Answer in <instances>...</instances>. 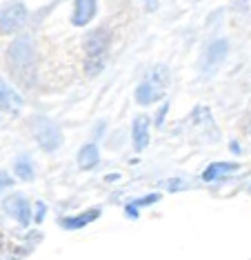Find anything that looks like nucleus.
I'll use <instances>...</instances> for the list:
<instances>
[{"mask_svg": "<svg viewBox=\"0 0 251 260\" xmlns=\"http://www.w3.org/2000/svg\"><path fill=\"white\" fill-rule=\"evenodd\" d=\"M34 205H36V211L32 214V222L40 224L45 220V216H47V207H45V203H34Z\"/></svg>", "mask_w": 251, "mask_h": 260, "instance_id": "a211bd4d", "label": "nucleus"}, {"mask_svg": "<svg viewBox=\"0 0 251 260\" xmlns=\"http://www.w3.org/2000/svg\"><path fill=\"white\" fill-rule=\"evenodd\" d=\"M29 11L22 0H11L0 9V36H16L27 25Z\"/></svg>", "mask_w": 251, "mask_h": 260, "instance_id": "7ed1b4c3", "label": "nucleus"}, {"mask_svg": "<svg viewBox=\"0 0 251 260\" xmlns=\"http://www.w3.org/2000/svg\"><path fill=\"white\" fill-rule=\"evenodd\" d=\"M124 216L131 218V220H138V207H136L134 203H127L124 205Z\"/></svg>", "mask_w": 251, "mask_h": 260, "instance_id": "412c9836", "label": "nucleus"}, {"mask_svg": "<svg viewBox=\"0 0 251 260\" xmlns=\"http://www.w3.org/2000/svg\"><path fill=\"white\" fill-rule=\"evenodd\" d=\"M107 67V56H87L85 58V76L87 78H98Z\"/></svg>", "mask_w": 251, "mask_h": 260, "instance_id": "2eb2a0df", "label": "nucleus"}, {"mask_svg": "<svg viewBox=\"0 0 251 260\" xmlns=\"http://www.w3.org/2000/svg\"><path fill=\"white\" fill-rule=\"evenodd\" d=\"M134 96H136V103H138L140 107H151V105H156L158 100L165 98V89L158 85H153L151 80H145L136 87Z\"/></svg>", "mask_w": 251, "mask_h": 260, "instance_id": "9b49d317", "label": "nucleus"}, {"mask_svg": "<svg viewBox=\"0 0 251 260\" xmlns=\"http://www.w3.org/2000/svg\"><path fill=\"white\" fill-rule=\"evenodd\" d=\"M96 14H98V0H74L69 20L74 27H85L96 18Z\"/></svg>", "mask_w": 251, "mask_h": 260, "instance_id": "1a4fd4ad", "label": "nucleus"}, {"mask_svg": "<svg viewBox=\"0 0 251 260\" xmlns=\"http://www.w3.org/2000/svg\"><path fill=\"white\" fill-rule=\"evenodd\" d=\"M7 74L16 87L32 91L38 85V49L29 34H16L14 43L7 47Z\"/></svg>", "mask_w": 251, "mask_h": 260, "instance_id": "f257e3e1", "label": "nucleus"}, {"mask_svg": "<svg viewBox=\"0 0 251 260\" xmlns=\"http://www.w3.org/2000/svg\"><path fill=\"white\" fill-rule=\"evenodd\" d=\"M14 174L18 180L22 182H32L36 178V169H34V160L29 156H18L14 162Z\"/></svg>", "mask_w": 251, "mask_h": 260, "instance_id": "4468645a", "label": "nucleus"}, {"mask_svg": "<svg viewBox=\"0 0 251 260\" xmlns=\"http://www.w3.org/2000/svg\"><path fill=\"white\" fill-rule=\"evenodd\" d=\"M76 160H78V167L82 171L96 169V167H98V162H100V149H98V145H96V143L82 145L80 151H78V156H76Z\"/></svg>", "mask_w": 251, "mask_h": 260, "instance_id": "f8f14e48", "label": "nucleus"}, {"mask_svg": "<svg viewBox=\"0 0 251 260\" xmlns=\"http://www.w3.org/2000/svg\"><path fill=\"white\" fill-rule=\"evenodd\" d=\"M167 114H169V103H163V107L158 109V116H156V125H158V127H163Z\"/></svg>", "mask_w": 251, "mask_h": 260, "instance_id": "4be33fe9", "label": "nucleus"}, {"mask_svg": "<svg viewBox=\"0 0 251 260\" xmlns=\"http://www.w3.org/2000/svg\"><path fill=\"white\" fill-rule=\"evenodd\" d=\"M11 185H14V176H9V171L0 169V191H7Z\"/></svg>", "mask_w": 251, "mask_h": 260, "instance_id": "aec40b11", "label": "nucleus"}, {"mask_svg": "<svg viewBox=\"0 0 251 260\" xmlns=\"http://www.w3.org/2000/svg\"><path fill=\"white\" fill-rule=\"evenodd\" d=\"M231 151H234V153H242V147H240V145H238L236 140H234V143H231Z\"/></svg>", "mask_w": 251, "mask_h": 260, "instance_id": "b1692460", "label": "nucleus"}, {"mask_svg": "<svg viewBox=\"0 0 251 260\" xmlns=\"http://www.w3.org/2000/svg\"><path fill=\"white\" fill-rule=\"evenodd\" d=\"M167 189L169 191H184V189H189V182L180 178H171V180H167Z\"/></svg>", "mask_w": 251, "mask_h": 260, "instance_id": "6ab92c4d", "label": "nucleus"}, {"mask_svg": "<svg viewBox=\"0 0 251 260\" xmlns=\"http://www.w3.org/2000/svg\"><path fill=\"white\" fill-rule=\"evenodd\" d=\"M20 109H22V96L0 76V111L16 116L20 114Z\"/></svg>", "mask_w": 251, "mask_h": 260, "instance_id": "0eeeda50", "label": "nucleus"}, {"mask_svg": "<svg viewBox=\"0 0 251 260\" xmlns=\"http://www.w3.org/2000/svg\"><path fill=\"white\" fill-rule=\"evenodd\" d=\"M111 47V31L107 27H96L93 31H89L82 43L85 56H107Z\"/></svg>", "mask_w": 251, "mask_h": 260, "instance_id": "423d86ee", "label": "nucleus"}, {"mask_svg": "<svg viewBox=\"0 0 251 260\" xmlns=\"http://www.w3.org/2000/svg\"><path fill=\"white\" fill-rule=\"evenodd\" d=\"M3 209L7 211L18 224H22V227L32 224V203H29L27 196H22V193H11V196H7L3 200Z\"/></svg>", "mask_w": 251, "mask_h": 260, "instance_id": "20e7f679", "label": "nucleus"}, {"mask_svg": "<svg viewBox=\"0 0 251 260\" xmlns=\"http://www.w3.org/2000/svg\"><path fill=\"white\" fill-rule=\"evenodd\" d=\"M147 80H151L153 85H158V87H163V89H167V87H169V82H171V72L165 67V64H156V67L149 72V78Z\"/></svg>", "mask_w": 251, "mask_h": 260, "instance_id": "dca6fc26", "label": "nucleus"}, {"mask_svg": "<svg viewBox=\"0 0 251 260\" xmlns=\"http://www.w3.org/2000/svg\"><path fill=\"white\" fill-rule=\"evenodd\" d=\"M149 140H151V120H149V116L140 114L134 120V125H131V143H134V149L145 151Z\"/></svg>", "mask_w": 251, "mask_h": 260, "instance_id": "9d476101", "label": "nucleus"}, {"mask_svg": "<svg viewBox=\"0 0 251 260\" xmlns=\"http://www.w3.org/2000/svg\"><path fill=\"white\" fill-rule=\"evenodd\" d=\"M145 9L147 11H156L158 9V0H145Z\"/></svg>", "mask_w": 251, "mask_h": 260, "instance_id": "5701e85b", "label": "nucleus"}, {"mask_svg": "<svg viewBox=\"0 0 251 260\" xmlns=\"http://www.w3.org/2000/svg\"><path fill=\"white\" fill-rule=\"evenodd\" d=\"M160 193H147V196H142V198H136V200H131V203H134L136 207H149V205H156V203H160Z\"/></svg>", "mask_w": 251, "mask_h": 260, "instance_id": "f3484780", "label": "nucleus"}, {"mask_svg": "<svg viewBox=\"0 0 251 260\" xmlns=\"http://www.w3.org/2000/svg\"><path fill=\"white\" fill-rule=\"evenodd\" d=\"M100 216H103V209H100V207H91V209L82 211V214L60 218V220H58V227L65 229V232H78V229L87 227V224H91L93 220H98Z\"/></svg>", "mask_w": 251, "mask_h": 260, "instance_id": "6e6552de", "label": "nucleus"}, {"mask_svg": "<svg viewBox=\"0 0 251 260\" xmlns=\"http://www.w3.org/2000/svg\"><path fill=\"white\" fill-rule=\"evenodd\" d=\"M227 56H229V40L227 38H218L213 43H209L205 54H202V72L213 74L227 60Z\"/></svg>", "mask_w": 251, "mask_h": 260, "instance_id": "39448f33", "label": "nucleus"}, {"mask_svg": "<svg viewBox=\"0 0 251 260\" xmlns=\"http://www.w3.org/2000/svg\"><path fill=\"white\" fill-rule=\"evenodd\" d=\"M29 132H32L34 140L38 143L40 149H45L49 153L60 149V145L65 140L60 127H58L51 118H47L45 114H34L32 118H29Z\"/></svg>", "mask_w": 251, "mask_h": 260, "instance_id": "f03ea898", "label": "nucleus"}, {"mask_svg": "<svg viewBox=\"0 0 251 260\" xmlns=\"http://www.w3.org/2000/svg\"><path fill=\"white\" fill-rule=\"evenodd\" d=\"M238 169H240V165L238 162H211L205 171H202V180L205 182L220 180V178H225V176H229V174H236Z\"/></svg>", "mask_w": 251, "mask_h": 260, "instance_id": "ddd939ff", "label": "nucleus"}]
</instances>
